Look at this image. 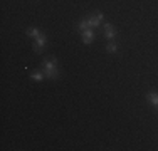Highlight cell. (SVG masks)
<instances>
[{"label":"cell","mask_w":158,"mask_h":151,"mask_svg":"<svg viewBox=\"0 0 158 151\" xmlns=\"http://www.w3.org/2000/svg\"><path fill=\"white\" fill-rule=\"evenodd\" d=\"M44 66V76L49 79H57L59 77V71H57V59L52 55L51 59H44L42 60Z\"/></svg>","instance_id":"6da1fadb"},{"label":"cell","mask_w":158,"mask_h":151,"mask_svg":"<svg viewBox=\"0 0 158 151\" xmlns=\"http://www.w3.org/2000/svg\"><path fill=\"white\" fill-rule=\"evenodd\" d=\"M88 22H89V27H99L101 22H103V14L96 12V15H93V17L88 18Z\"/></svg>","instance_id":"7a4b0ae2"},{"label":"cell","mask_w":158,"mask_h":151,"mask_svg":"<svg viewBox=\"0 0 158 151\" xmlns=\"http://www.w3.org/2000/svg\"><path fill=\"white\" fill-rule=\"evenodd\" d=\"M46 35H44V34H40L39 37H35V44H34V51L35 52H40L42 51V47L44 45H46Z\"/></svg>","instance_id":"3957f363"},{"label":"cell","mask_w":158,"mask_h":151,"mask_svg":"<svg viewBox=\"0 0 158 151\" xmlns=\"http://www.w3.org/2000/svg\"><path fill=\"white\" fill-rule=\"evenodd\" d=\"M93 40H94V34L91 32V30H84V32H82V42H84L86 45H89L93 42Z\"/></svg>","instance_id":"277c9868"},{"label":"cell","mask_w":158,"mask_h":151,"mask_svg":"<svg viewBox=\"0 0 158 151\" xmlns=\"http://www.w3.org/2000/svg\"><path fill=\"white\" fill-rule=\"evenodd\" d=\"M104 30H106V39H110V40L114 39L116 32H114V29H113L111 24H104Z\"/></svg>","instance_id":"5b68a950"},{"label":"cell","mask_w":158,"mask_h":151,"mask_svg":"<svg viewBox=\"0 0 158 151\" xmlns=\"http://www.w3.org/2000/svg\"><path fill=\"white\" fill-rule=\"evenodd\" d=\"M148 101H150L153 106H158V94L153 92V91H152V92H148Z\"/></svg>","instance_id":"8992f818"},{"label":"cell","mask_w":158,"mask_h":151,"mask_svg":"<svg viewBox=\"0 0 158 151\" xmlns=\"http://www.w3.org/2000/svg\"><path fill=\"white\" fill-rule=\"evenodd\" d=\"M88 27H89L88 18H86V20H82V22H79V24H77V30H82V32H84V30H88Z\"/></svg>","instance_id":"52a82bcc"},{"label":"cell","mask_w":158,"mask_h":151,"mask_svg":"<svg viewBox=\"0 0 158 151\" xmlns=\"http://www.w3.org/2000/svg\"><path fill=\"white\" fill-rule=\"evenodd\" d=\"M27 35H31V37H34V39H35V37L40 35V30L35 29V27H34V29H29V30H27Z\"/></svg>","instance_id":"ba28073f"},{"label":"cell","mask_w":158,"mask_h":151,"mask_svg":"<svg viewBox=\"0 0 158 151\" xmlns=\"http://www.w3.org/2000/svg\"><path fill=\"white\" fill-rule=\"evenodd\" d=\"M32 79H34V81H37V82H40L44 79V74L42 72H34L32 74Z\"/></svg>","instance_id":"9c48e42d"},{"label":"cell","mask_w":158,"mask_h":151,"mask_svg":"<svg viewBox=\"0 0 158 151\" xmlns=\"http://www.w3.org/2000/svg\"><path fill=\"white\" fill-rule=\"evenodd\" d=\"M106 51L108 52H116V51H118V45H116L114 42H110V44H108V47H106Z\"/></svg>","instance_id":"30bf717a"}]
</instances>
